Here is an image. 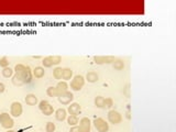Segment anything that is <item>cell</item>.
Here are the masks:
<instances>
[{
	"instance_id": "6da1fadb",
	"label": "cell",
	"mask_w": 176,
	"mask_h": 132,
	"mask_svg": "<svg viewBox=\"0 0 176 132\" xmlns=\"http://www.w3.org/2000/svg\"><path fill=\"white\" fill-rule=\"evenodd\" d=\"M15 72L18 76H20L24 84H29L32 80V72L29 66H25L23 64H17L15 67Z\"/></svg>"
},
{
	"instance_id": "7a4b0ae2",
	"label": "cell",
	"mask_w": 176,
	"mask_h": 132,
	"mask_svg": "<svg viewBox=\"0 0 176 132\" xmlns=\"http://www.w3.org/2000/svg\"><path fill=\"white\" fill-rule=\"evenodd\" d=\"M85 85V78L82 75H76L70 81V89L74 92H79Z\"/></svg>"
},
{
	"instance_id": "3957f363",
	"label": "cell",
	"mask_w": 176,
	"mask_h": 132,
	"mask_svg": "<svg viewBox=\"0 0 176 132\" xmlns=\"http://www.w3.org/2000/svg\"><path fill=\"white\" fill-rule=\"evenodd\" d=\"M0 123L2 126V128L5 129L10 130L11 128L15 126V121L13 119L11 118V116L7 112H2V113L0 114Z\"/></svg>"
},
{
	"instance_id": "277c9868",
	"label": "cell",
	"mask_w": 176,
	"mask_h": 132,
	"mask_svg": "<svg viewBox=\"0 0 176 132\" xmlns=\"http://www.w3.org/2000/svg\"><path fill=\"white\" fill-rule=\"evenodd\" d=\"M62 61V57L60 55H54V56H46L42 61L43 66L44 67H52L53 65H58Z\"/></svg>"
},
{
	"instance_id": "5b68a950",
	"label": "cell",
	"mask_w": 176,
	"mask_h": 132,
	"mask_svg": "<svg viewBox=\"0 0 176 132\" xmlns=\"http://www.w3.org/2000/svg\"><path fill=\"white\" fill-rule=\"evenodd\" d=\"M94 126H95L96 130L98 132H108L109 130V123L103 118H96L94 120Z\"/></svg>"
},
{
	"instance_id": "8992f818",
	"label": "cell",
	"mask_w": 176,
	"mask_h": 132,
	"mask_svg": "<svg viewBox=\"0 0 176 132\" xmlns=\"http://www.w3.org/2000/svg\"><path fill=\"white\" fill-rule=\"evenodd\" d=\"M108 121L112 125H119L122 121V116L117 110H110L108 112Z\"/></svg>"
},
{
	"instance_id": "52a82bcc",
	"label": "cell",
	"mask_w": 176,
	"mask_h": 132,
	"mask_svg": "<svg viewBox=\"0 0 176 132\" xmlns=\"http://www.w3.org/2000/svg\"><path fill=\"white\" fill-rule=\"evenodd\" d=\"M39 109L42 111L43 114H45V116H51V114H53V111H54L53 107L51 106V104L48 100H42V101H40V104H39Z\"/></svg>"
},
{
	"instance_id": "ba28073f",
	"label": "cell",
	"mask_w": 176,
	"mask_h": 132,
	"mask_svg": "<svg viewBox=\"0 0 176 132\" xmlns=\"http://www.w3.org/2000/svg\"><path fill=\"white\" fill-rule=\"evenodd\" d=\"M22 105L20 104V102L18 101H15L11 104V107H10V114L12 116V117L15 118H18L20 117L21 114H22Z\"/></svg>"
},
{
	"instance_id": "9c48e42d",
	"label": "cell",
	"mask_w": 176,
	"mask_h": 132,
	"mask_svg": "<svg viewBox=\"0 0 176 132\" xmlns=\"http://www.w3.org/2000/svg\"><path fill=\"white\" fill-rule=\"evenodd\" d=\"M57 98H58V101H60L62 105H69L70 102L73 101L74 95L70 92H66V93H64V94L58 95Z\"/></svg>"
},
{
	"instance_id": "30bf717a",
	"label": "cell",
	"mask_w": 176,
	"mask_h": 132,
	"mask_svg": "<svg viewBox=\"0 0 176 132\" xmlns=\"http://www.w3.org/2000/svg\"><path fill=\"white\" fill-rule=\"evenodd\" d=\"M90 126L91 122L89 120V118L84 117L79 120V131L81 132H90Z\"/></svg>"
},
{
	"instance_id": "8fae6325",
	"label": "cell",
	"mask_w": 176,
	"mask_h": 132,
	"mask_svg": "<svg viewBox=\"0 0 176 132\" xmlns=\"http://www.w3.org/2000/svg\"><path fill=\"white\" fill-rule=\"evenodd\" d=\"M115 60H116V59H115L113 56H103V55H99V56H95V57H94V61H95V63L98 64V65L113 63V61H115Z\"/></svg>"
},
{
	"instance_id": "7c38bea8",
	"label": "cell",
	"mask_w": 176,
	"mask_h": 132,
	"mask_svg": "<svg viewBox=\"0 0 176 132\" xmlns=\"http://www.w3.org/2000/svg\"><path fill=\"white\" fill-rule=\"evenodd\" d=\"M81 111H82V108L81 106H79V104H77V102L70 104V106H68L67 108V112L70 116H78V114H81Z\"/></svg>"
},
{
	"instance_id": "4fadbf2b",
	"label": "cell",
	"mask_w": 176,
	"mask_h": 132,
	"mask_svg": "<svg viewBox=\"0 0 176 132\" xmlns=\"http://www.w3.org/2000/svg\"><path fill=\"white\" fill-rule=\"evenodd\" d=\"M67 117V110L63 109V108H60L55 111V118L57 121H64Z\"/></svg>"
},
{
	"instance_id": "5bb4252c",
	"label": "cell",
	"mask_w": 176,
	"mask_h": 132,
	"mask_svg": "<svg viewBox=\"0 0 176 132\" xmlns=\"http://www.w3.org/2000/svg\"><path fill=\"white\" fill-rule=\"evenodd\" d=\"M56 89H57V93L58 95L61 94H64V93L68 92V85L65 80L63 81H58L57 85H56Z\"/></svg>"
},
{
	"instance_id": "9a60e30c",
	"label": "cell",
	"mask_w": 176,
	"mask_h": 132,
	"mask_svg": "<svg viewBox=\"0 0 176 132\" xmlns=\"http://www.w3.org/2000/svg\"><path fill=\"white\" fill-rule=\"evenodd\" d=\"M38 101H39L38 97L33 94H29L25 97V102H27V105H29V106H35V105L38 104Z\"/></svg>"
},
{
	"instance_id": "2e32d148",
	"label": "cell",
	"mask_w": 176,
	"mask_h": 132,
	"mask_svg": "<svg viewBox=\"0 0 176 132\" xmlns=\"http://www.w3.org/2000/svg\"><path fill=\"white\" fill-rule=\"evenodd\" d=\"M86 79H87L89 83H96V81L99 79V76L96 72L91 71V72H88L87 73V75H86Z\"/></svg>"
},
{
	"instance_id": "e0dca14e",
	"label": "cell",
	"mask_w": 176,
	"mask_h": 132,
	"mask_svg": "<svg viewBox=\"0 0 176 132\" xmlns=\"http://www.w3.org/2000/svg\"><path fill=\"white\" fill-rule=\"evenodd\" d=\"M33 75H34L36 78H42L44 75H45V71H44V67H41V66H38L33 69Z\"/></svg>"
},
{
	"instance_id": "ac0fdd59",
	"label": "cell",
	"mask_w": 176,
	"mask_h": 132,
	"mask_svg": "<svg viewBox=\"0 0 176 132\" xmlns=\"http://www.w3.org/2000/svg\"><path fill=\"white\" fill-rule=\"evenodd\" d=\"M73 77V71L70 68H63V73H62V79L64 80H69Z\"/></svg>"
},
{
	"instance_id": "d6986e66",
	"label": "cell",
	"mask_w": 176,
	"mask_h": 132,
	"mask_svg": "<svg viewBox=\"0 0 176 132\" xmlns=\"http://www.w3.org/2000/svg\"><path fill=\"white\" fill-rule=\"evenodd\" d=\"M112 66L113 68L117 69V71H122L123 68H124V62L122 61V60H119V59H116L115 61H113L112 63Z\"/></svg>"
},
{
	"instance_id": "ffe728a7",
	"label": "cell",
	"mask_w": 176,
	"mask_h": 132,
	"mask_svg": "<svg viewBox=\"0 0 176 132\" xmlns=\"http://www.w3.org/2000/svg\"><path fill=\"white\" fill-rule=\"evenodd\" d=\"M95 106L97 108H105V98L103 96H97L95 98Z\"/></svg>"
},
{
	"instance_id": "44dd1931",
	"label": "cell",
	"mask_w": 176,
	"mask_h": 132,
	"mask_svg": "<svg viewBox=\"0 0 176 132\" xmlns=\"http://www.w3.org/2000/svg\"><path fill=\"white\" fill-rule=\"evenodd\" d=\"M67 122L68 125L72 126V127H75V126H77L78 123H79V119H78L77 116H70L67 118Z\"/></svg>"
},
{
	"instance_id": "7402d4cb",
	"label": "cell",
	"mask_w": 176,
	"mask_h": 132,
	"mask_svg": "<svg viewBox=\"0 0 176 132\" xmlns=\"http://www.w3.org/2000/svg\"><path fill=\"white\" fill-rule=\"evenodd\" d=\"M46 94H48V97H58V93L56 87H48L46 89Z\"/></svg>"
},
{
	"instance_id": "603a6c76",
	"label": "cell",
	"mask_w": 176,
	"mask_h": 132,
	"mask_svg": "<svg viewBox=\"0 0 176 132\" xmlns=\"http://www.w3.org/2000/svg\"><path fill=\"white\" fill-rule=\"evenodd\" d=\"M62 73H63V68L62 67H56L53 71V77L55 79H62Z\"/></svg>"
},
{
	"instance_id": "cb8c5ba5",
	"label": "cell",
	"mask_w": 176,
	"mask_h": 132,
	"mask_svg": "<svg viewBox=\"0 0 176 132\" xmlns=\"http://www.w3.org/2000/svg\"><path fill=\"white\" fill-rule=\"evenodd\" d=\"M13 75V69L10 68V67H5L2 69V76L6 77V78H9Z\"/></svg>"
},
{
	"instance_id": "d4e9b609",
	"label": "cell",
	"mask_w": 176,
	"mask_h": 132,
	"mask_svg": "<svg viewBox=\"0 0 176 132\" xmlns=\"http://www.w3.org/2000/svg\"><path fill=\"white\" fill-rule=\"evenodd\" d=\"M12 84L15 85V86H22L24 83H23V80L20 78V76H18L17 74H15V76L12 77Z\"/></svg>"
},
{
	"instance_id": "484cf974",
	"label": "cell",
	"mask_w": 176,
	"mask_h": 132,
	"mask_svg": "<svg viewBox=\"0 0 176 132\" xmlns=\"http://www.w3.org/2000/svg\"><path fill=\"white\" fill-rule=\"evenodd\" d=\"M56 129L55 127V123H53V122H48L45 126V130L46 132H54Z\"/></svg>"
},
{
	"instance_id": "4316f807",
	"label": "cell",
	"mask_w": 176,
	"mask_h": 132,
	"mask_svg": "<svg viewBox=\"0 0 176 132\" xmlns=\"http://www.w3.org/2000/svg\"><path fill=\"white\" fill-rule=\"evenodd\" d=\"M0 66H1V67H3V68L9 66V60H8L7 56H3V57H1V59H0Z\"/></svg>"
},
{
	"instance_id": "83f0119b",
	"label": "cell",
	"mask_w": 176,
	"mask_h": 132,
	"mask_svg": "<svg viewBox=\"0 0 176 132\" xmlns=\"http://www.w3.org/2000/svg\"><path fill=\"white\" fill-rule=\"evenodd\" d=\"M112 106H113L112 98H105V107H107V108H111Z\"/></svg>"
},
{
	"instance_id": "f1b7e54d",
	"label": "cell",
	"mask_w": 176,
	"mask_h": 132,
	"mask_svg": "<svg viewBox=\"0 0 176 132\" xmlns=\"http://www.w3.org/2000/svg\"><path fill=\"white\" fill-rule=\"evenodd\" d=\"M123 95L126 97H130V84H127L126 87L123 88Z\"/></svg>"
},
{
	"instance_id": "f546056e",
	"label": "cell",
	"mask_w": 176,
	"mask_h": 132,
	"mask_svg": "<svg viewBox=\"0 0 176 132\" xmlns=\"http://www.w3.org/2000/svg\"><path fill=\"white\" fill-rule=\"evenodd\" d=\"M126 117H127V119H128V120H130V119H131V111H130V105H128V111H127V113H126Z\"/></svg>"
},
{
	"instance_id": "4dcf8cb0",
	"label": "cell",
	"mask_w": 176,
	"mask_h": 132,
	"mask_svg": "<svg viewBox=\"0 0 176 132\" xmlns=\"http://www.w3.org/2000/svg\"><path fill=\"white\" fill-rule=\"evenodd\" d=\"M69 132H81V131H79V128H78L77 126H75V127H72V128H70Z\"/></svg>"
},
{
	"instance_id": "1f68e13d",
	"label": "cell",
	"mask_w": 176,
	"mask_h": 132,
	"mask_svg": "<svg viewBox=\"0 0 176 132\" xmlns=\"http://www.w3.org/2000/svg\"><path fill=\"white\" fill-rule=\"evenodd\" d=\"M6 90V86L3 83H0V94H2L3 92Z\"/></svg>"
},
{
	"instance_id": "d6a6232c",
	"label": "cell",
	"mask_w": 176,
	"mask_h": 132,
	"mask_svg": "<svg viewBox=\"0 0 176 132\" xmlns=\"http://www.w3.org/2000/svg\"><path fill=\"white\" fill-rule=\"evenodd\" d=\"M8 132H15V131H12V130H8Z\"/></svg>"
}]
</instances>
